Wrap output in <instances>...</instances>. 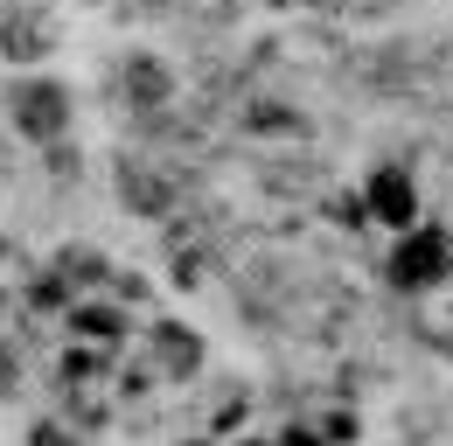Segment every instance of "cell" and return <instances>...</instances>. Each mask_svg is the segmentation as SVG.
I'll list each match as a JSON object with an SVG mask.
<instances>
[{"mask_svg": "<svg viewBox=\"0 0 453 446\" xmlns=\"http://www.w3.org/2000/svg\"><path fill=\"white\" fill-rule=\"evenodd\" d=\"M0 105H7V126H14L21 140H35V147H63V140H70V112L77 105H70V84H57V77H35V70H28V77L7 84Z\"/></svg>", "mask_w": 453, "mask_h": 446, "instance_id": "1", "label": "cell"}, {"mask_svg": "<svg viewBox=\"0 0 453 446\" xmlns=\"http://www.w3.org/2000/svg\"><path fill=\"white\" fill-rule=\"evenodd\" d=\"M112 188H119V203H126L133 217H174V203H181L188 174H181V161H154V154H119Z\"/></svg>", "mask_w": 453, "mask_h": 446, "instance_id": "2", "label": "cell"}, {"mask_svg": "<svg viewBox=\"0 0 453 446\" xmlns=\"http://www.w3.org/2000/svg\"><path fill=\"white\" fill-rule=\"evenodd\" d=\"M112 91L133 119H154V112H168V98H174V70L154 50H126L119 70H112Z\"/></svg>", "mask_w": 453, "mask_h": 446, "instance_id": "3", "label": "cell"}, {"mask_svg": "<svg viewBox=\"0 0 453 446\" xmlns=\"http://www.w3.org/2000/svg\"><path fill=\"white\" fill-rule=\"evenodd\" d=\"M50 50H57V21H50L35 0H7V7H0V56L21 63V70H35Z\"/></svg>", "mask_w": 453, "mask_h": 446, "instance_id": "4", "label": "cell"}, {"mask_svg": "<svg viewBox=\"0 0 453 446\" xmlns=\"http://www.w3.org/2000/svg\"><path fill=\"white\" fill-rule=\"evenodd\" d=\"M147 356H154V377L188 384V377L203 370V334L181 328V321H154V328H147Z\"/></svg>", "mask_w": 453, "mask_h": 446, "instance_id": "5", "label": "cell"}, {"mask_svg": "<svg viewBox=\"0 0 453 446\" xmlns=\"http://www.w3.org/2000/svg\"><path fill=\"white\" fill-rule=\"evenodd\" d=\"M70 334H84V342H105V349H112V342L133 334V321L119 314V300H77V307H70Z\"/></svg>", "mask_w": 453, "mask_h": 446, "instance_id": "6", "label": "cell"}, {"mask_svg": "<svg viewBox=\"0 0 453 446\" xmlns=\"http://www.w3.org/2000/svg\"><path fill=\"white\" fill-rule=\"evenodd\" d=\"M370 210H384V217L404 230V217H411V181H404L397 167H377V174H370Z\"/></svg>", "mask_w": 453, "mask_h": 446, "instance_id": "7", "label": "cell"}, {"mask_svg": "<svg viewBox=\"0 0 453 446\" xmlns=\"http://www.w3.org/2000/svg\"><path fill=\"white\" fill-rule=\"evenodd\" d=\"M237 133H300V112L280 98H251V105H237Z\"/></svg>", "mask_w": 453, "mask_h": 446, "instance_id": "8", "label": "cell"}, {"mask_svg": "<svg viewBox=\"0 0 453 446\" xmlns=\"http://www.w3.org/2000/svg\"><path fill=\"white\" fill-rule=\"evenodd\" d=\"M28 446H84V440H77V426H57V419H50V426H35Z\"/></svg>", "mask_w": 453, "mask_h": 446, "instance_id": "9", "label": "cell"}, {"mask_svg": "<svg viewBox=\"0 0 453 446\" xmlns=\"http://www.w3.org/2000/svg\"><path fill=\"white\" fill-rule=\"evenodd\" d=\"M42 161H50V174H77V147H42Z\"/></svg>", "mask_w": 453, "mask_h": 446, "instance_id": "10", "label": "cell"}, {"mask_svg": "<svg viewBox=\"0 0 453 446\" xmlns=\"http://www.w3.org/2000/svg\"><path fill=\"white\" fill-rule=\"evenodd\" d=\"M147 7H161V0H147Z\"/></svg>", "mask_w": 453, "mask_h": 446, "instance_id": "11", "label": "cell"}, {"mask_svg": "<svg viewBox=\"0 0 453 446\" xmlns=\"http://www.w3.org/2000/svg\"><path fill=\"white\" fill-rule=\"evenodd\" d=\"M0 251H7V237H0Z\"/></svg>", "mask_w": 453, "mask_h": 446, "instance_id": "12", "label": "cell"}]
</instances>
